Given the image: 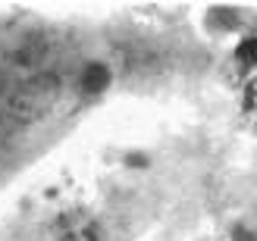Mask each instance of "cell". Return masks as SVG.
<instances>
[{
  "label": "cell",
  "instance_id": "1",
  "mask_svg": "<svg viewBox=\"0 0 257 241\" xmlns=\"http://www.w3.org/2000/svg\"><path fill=\"white\" fill-rule=\"evenodd\" d=\"M57 97H60V79L44 72V75H35V79H29L25 85H19L13 91L7 113L16 122H35L57 104Z\"/></svg>",
  "mask_w": 257,
  "mask_h": 241
},
{
  "label": "cell",
  "instance_id": "2",
  "mask_svg": "<svg viewBox=\"0 0 257 241\" xmlns=\"http://www.w3.org/2000/svg\"><path fill=\"white\" fill-rule=\"evenodd\" d=\"M110 85V69L104 63H88L85 72H82V88L88 94H100L104 88Z\"/></svg>",
  "mask_w": 257,
  "mask_h": 241
},
{
  "label": "cell",
  "instance_id": "3",
  "mask_svg": "<svg viewBox=\"0 0 257 241\" xmlns=\"http://www.w3.org/2000/svg\"><path fill=\"white\" fill-rule=\"evenodd\" d=\"M238 25V13L229 10V7H213L207 13V29L210 32H232Z\"/></svg>",
  "mask_w": 257,
  "mask_h": 241
},
{
  "label": "cell",
  "instance_id": "4",
  "mask_svg": "<svg viewBox=\"0 0 257 241\" xmlns=\"http://www.w3.org/2000/svg\"><path fill=\"white\" fill-rule=\"evenodd\" d=\"M235 57H238L241 66H254V63H257V38H248V41L238 47Z\"/></svg>",
  "mask_w": 257,
  "mask_h": 241
},
{
  "label": "cell",
  "instance_id": "5",
  "mask_svg": "<svg viewBox=\"0 0 257 241\" xmlns=\"http://www.w3.org/2000/svg\"><path fill=\"white\" fill-rule=\"evenodd\" d=\"M257 107V79H251L248 91H245V110H254Z\"/></svg>",
  "mask_w": 257,
  "mask_h": 241
},
{
  "label": "cell",
  "instance_id": "6",
  "mask_svg": "<svg viewBox=\"0 0 257 241\" xmlns=\"http://www.w3.org/2000/svg\"><path fill=\"white\" fill-rule=\"evenodd\" d=\"M232 241H257V235L251 229H245V225H235V229H232Z\"/></svg>",
  "mask_w": 257,
  "mask_h": 241
},
{
  "label": "cell",
  "instance_id": "7",
  "mask_svg": "<svg viewBox=\"0 0 257 241\" xmlns=\"http://www.w3.org/2000/svg\"><path fill=\"white\" fill-rule=\"evenodd\" d=\"M85 241H100V232H97V225H94V222H88V225H85Z\"/></svg>",
  "mask_w": 257,
  "mask_h": 241
},
{
  "label": "cell",
  "instance_id": "8",
  "mask_svg": "<svg viewBox=\"0 0 257 241\" xmlns=\"http://www.w3.org/2000/svg\"><path fill=\"white\" fill-rule=\"evenodd\" d=\"M128 163H132V166H145V163H148V160H145V157H141V154H132V157H128Z\"/></svg>",
  "mask_w": 257,
  "mask_h": 241
},
{
  "label": "cell",
  "instance_id": "9",
  "mask_svg": "<svg viewBox=\"0 0 257 241\" xmlns=\"http://www.w3.org/2000/svg\"><path fill=\"white\" fill-rule=\"evenodd\" d=\"M60 241H79V238H75V232H63V238Z\"/></svg>",
  "mask_w": 257,
  "mask_h": 241
}]
</instances>
